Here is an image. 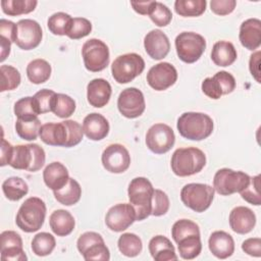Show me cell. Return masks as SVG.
Returning a JSON list of instances; mask_svg holds the SVG:
<instances>
[{
	"instance_id": "cell-40",
	"label": "cell",
	"mask_w": 261,
	"mask_h": 261,
	"mask_svg": "<svg viewBox=\"0 0 261 261\" xmlns=\"http://www.w3.org/2000/svg\"><path fill=\"white\" fill-rule=\"evenodd\" d=\"M75 111V101L65 94H57L54 97L52 111L60 118H67Z\"/></svg>"
},
{
	"instance_id": "cell-11",
	"label": "cell",
	"mask_w": 261,
	"mask_h": 261,
	"mask_svg": "<svg viewBox=\"0 0 261 261\" xmlns=\"http://www.w3.org/2000/svg\"><path fill=\"white\" fill-rule=\"evenodd\" d=\"M82 57L85 67L92 72L105 69L109 64L108 46L99 39H90L82 47Z\"/></svg>"
},
{
	"instance_id": "cell-46",
	"label": "cell",
	"mask_w": 261,
	"mask_h": 261,
	"mask_svg": "<svg viewBox=\"0 0 261 261\" xmlns=\"http://www.w3.org/2000/svg\"><path fill=\"white\" fill-rule=\"evenodd\" d=\"M241 197L248 203L259 206L261 204V197H260V175H255L250 177L249 185L240 192Z\"/></svg>"
},
{
	"instance_id": "cell-44",
	"label": "cell",
	"mask_w": 261,
	"mask_h": 261,
	"mask_svg": "<svg viewBox=\"0 0 261 261\" xmlns=\"http://www.w3.org/2000/svg\"><path fill=\"white\" fill-rule=\"evenodd\" d=\"M56 93L52 90L42 89L33 96V103L37 114H43L52 111V105Z\"/></svg>"
},
{
	"instance_id": "cell-48",
	"label": "cell",
	"mask_w": 261,
	"mask_h": 261,
	"mask_svg": "<svg viewBox=\"0 0 261 261\" xmlns=\"http://www.w3.org/2000/svg\"><path fill=\"white\" fill-rule=\"evenodd\" d=\"M13 111L18 119H34L38 117L34 107L33 97H23L17 100L14 104Z\"/></svg>"
},
{
	"instance_id": "cell-56",
	"label": "cell",
	"mask_w": 261,
	"mask_h": 261,
	"mask_svg": "<svg viewBox=\"0 0 261 261\" xmlns=\"http://www.w3.org/2000/svg\"><path fill=\"white\" fill-rule=\"evenodd\" d=\"M10 49H11V42L1 37V58H0L1 62H3L6 59V57L10 54Z\"/></svg>"
},
{
	"instance_id": "cell-9",
	"label": "cell",
	"mask_w": 261,
	"mask_h": 261,
	"mask_svg": "<svg viewBox=\"0 0 261 261\" xmlns=\"http://www.w3.org/2000/svg\"><path fill=\"white\" fill-rule=\"evenodd\" d=\"M174 44L178 58L189 64L198 61L206 49L204 37L194 32H182L178 34Z\"/></svg>"
},
{
	"instance_id": "cell-51",
	"label": "cell",
	"mask_w": 261,
	"mask_h": 261,
	"mask_svg": "<svg viewBox=\"0 0 261 261\" xmlns=\"http://www.w3.org/2000/svg\"><path fill=\"white\" fill-rule=\"evenodd\" d=\"M242 250L246 254L252 257H260L261 256V239L250 238L245 240L242 243Z\"/></svg>"
},
{
	"instance_id": "cell-30",
	"label": "cell",
	"mask_w": 261,
	"mask_h": 261,
	"mask_svg": "<svg viewBox=\"0 0 261 261\" xmlns=\"http://www.w3.org/2000/svg\"><path fill=\"white\" fill-rule=\"evenodd\" d=\"M237 50L230 42L218 41L212 47L211 59L217 66H229L237 60Z\"/></svg>"
},
{
	"instance_id": "cell-23",
	"label": "cell",
	"mask_w": 261,
	"mask_h": 261,
	"mask_svg": "<svg viewBox=\"0 0 261 261\" xmlns=\"http://www.w3.org/2000/svg\"><path fill=\"white\" fill-rule=\"evenodd\" d=\"M239 39L241 44L248 50L254 51L261 45V20L249 18L240 27Z\"/></svg>"
},
{
	"instance_id": "cell-19",
	"label": "cell",
	"mask_w": 261,
	"mask_h": 261,
	"mask_svg": "<svg viewBox=\"0 0 261 261\" xmlns=\"http://www.w3.org/2000/svg\"><path fill=\"white\" fill-rule=\"evenodd\" d=\"M147 83L155 91H164L173 86L177 80V71L169 62H159L147 73Z\"/></svg>"
},
{
	"instance_id": "cell-28",
	"label": "cell",
	"mask_w": 261,
	"mask_h": 261,
	"mask_svg": "<svg viewBox=\"0 0 261 261\" xmlns=\"http://www.w3.org/2000/svg\"><path fill=\"white\" fill-rule=\"evenodd\" d=\"M149 252L155 261L177 260L175 250L171 242L164 236H155L149 242Z\"/></svg>"
},
{
	"instance_id": "cell-15",
	"label": "cell",
	"mask_w": 261,
	"mask_h": 261,
	"mask_svg": "<svg viewBox=\"0 0 261 261\" xmlns=\"http://www.w3.org/2000/svg\"><path fill=\"white\" fill-rule=\"evenodd\" d=\"M117 108L126 118L132 119L141 116L146 108L143 93L134 87L122 90L117 99Z\"/></svg>"
},
{
	"instance_id": "cell-24",
	"label": "cell",
	"mask_w": 261,
	"mask_h": 261,
	"mask_svg": "<svg viewBox=\"0 0 261 261\" xmlns=\"http://www.w3.org/2000/svg\"><path fill=\"white\" fill-rule=\"evenodd\" d=\"M112 89L104 79H94L87 86V100L96 108L104 107L110 100Z\"/></svg>"
},
{
	"instance_id": "cell-8",
	"label": "cell",
	"mask_w": 261,
	"mask_h": 261,
	"mask_svg": "<svg viewBox=\"0 0 261 261\" xmlns=\"http://www.w3.org/2000/svg\"><path fill=\"white\" fill-rule=\"evenodd\" d=\"M214 192V189L207 184L192 182L181 189L180 200L188 208L201 213L207 210L212 204Z\"/></svg>"
},
{
	"instance_id": "cell-27",
	"label": "cell",
	"mask_w": 261,
	"mask_h": 261,
	"mask_svg": "<svg viewBox=\"0 0 261 261\" xmlns=\"http://www.w3.org/2000/svg\"><path fill=\"white\" fill-rule=\"evenodd\" d=\"M43 179L45 185L52 191L62 189L69 179L67 168L60 162H52L48 164L43 171Z\"/></svg>"
},
{
	"instance_id": "cell-35",
	"label": "cell",
	"mask_w": 261,
	"mask_h": 261,
	"mask_svg": "<svg viewBox=\"0 0 261 261\" xmlns=\"http://www.w3.org/2000/svg\"><path fill=\"white\" fill-rule=\"evenodd\" d=\"M117 246L122 255L130 258L138 256L143 249L142 240L132 232L122 233L117 241Z\"/></svg>"
},
{
	"instance_id": "cell-39",
	"label": "cell",
	"mask_w": 261,
	"mask_h": 261,
	"mask_svg": "<svg viewBox=\"0 0 261 261\" xmlns=\"http://www.w3.org/2000/svg\"><path fill=\"white\" fill-rule=\"evenodd\" d=\"M56 246L55 238L49 232H39L32 240V250L37 256L50 255Z\"/></svg>"
},
{
	"instance_id": "cell-13",
	"label": "cell",
	"mask_w": 261,
	"mask_h": 261,
	"mask_svg": "<svg viewBox=\"0 0 261 261\" xmlns=\"http://www.w3.org/2000/svg\"><path fill=\"white\" fill-rule=\"evenodd\" d=\"M175 143L172 128L165 123L153 124L146 134V145L155 154L168 152Z\"/></svg>"
},
{
	"instance_id": "cell-26",
	"label": "cell",
	"mask_w": 261,
	"mask_h": 261,
	"mask_svg": "<svg viewBox=\"0 0 261 261\" xmlns=\"http://www.w3.org/2000/svg\"><path fill=\"white\" fill-rule=\"evenodd\" d=\"M109 122L100 113H90L83 121V130L86 137L92 141H101L109 133Z\"/></svg>"
},
{
	"instance_id": "cell-12",
	"label": "cell",
	"mask_w": 261,
	"mask_h": 261,
	"mask_svg": "<svg viewBox=\"0 0 261 261\" xmlns=\"http://www.w3.org/2000/svg\"><path fill=\"white\" fill-rule=\"evenodd\" d=\"M76 247L81 255H83L84 259L87 261H108L110 259L109 249L106 247L102 236L98 232H84L77 239Z\"/></svg>"
},
{
	"instance_id": "cell-5",
	"label": "cell",
	"mask_w": 261,
	"mask_h": 261,
	"mask_svg": "<svg viewBox=\"0 0 261 261\" xmlns=\"http://www.w3.org/2000/svg\"><path fill=\"white\" fill-rule=\"evenodd\" d=\"M46 217V204L38 197H31L24 200L20 205L15 223L24 232H35L38 231Z\"/></svg>"
},
{
	"instance_id": "cell-45",
	"label": "cell",
	"mask_w": 261,
	"mask_h": 261,
	"mask_svg": "<svg viewBox=\"0 0 261 261\" xmlns=\"http://www.w3.org/2000/svg\"><path fill=\"white\" fill-rule=\"evenodd\" d=\"M148 15L151 20L158 27H166L172 19V13L170 9L163 3L157 1H154Z\"/></svg>"
},
{
	"instance_id": "cell-41",
	"label": "cell",
	"mask_w": 261,
	"mask_h": 261,
	"mask_svg": "<svg viewBox=\"0 0 261 261\" xmlns=\"http://www.w3.org/2000/svg\"><path fill=\"white\" fill-rule=\"evenodd\" d=\"M71 20L72 17L69 14L65 12H56L48 18L47 25L53 35L66 36L69 31Z\"/></svg>"
},
{
	"instance_id": "cell-16",
	"label": "cell",
	"mask_w": 261,
	"mask_h": 261,
	"mask_svg": "<svg viewBox=\"0 0 261 261\" xmlns=\"http://www.w3.org/2000/svg\"><path fill=\"white\" fill-rule=\"evenodd\" d=\"M103 167L111 173H122L130 165V155L121 144H111L102 153Z\"/></svg>"
},
{
	"instance_id": "cell-1",
	"label": "cell",
	"mask_w": 261,
	"mask_h": 261,
	"mask_svg": "<svg viewBox=\"0 0 261 261\" xmlns=\"http://www.w3.org/2000/svg\"><path fill=\"white\" fill-rule=\"evenodd\" d=\"M40 139L50 146L70 148L80 144L84 137L82 125L74 120L48 122L40 128Z\"/></svg>"
},
{
	"instance_id": "cell-6",
	"label": "cell",
	"mask_w": 261,
	"mask_h": 261,
	"mask_svg": "<svg viewBox=\"0 0 261 261\" xmlns=\"http://www.w3.org/2000/svg\"><path fill=\"white\" fill-rule=\"evenodd\" d=\"M45 160V151L39 145H17L13 148V153L9 165L14 169H22L35 172L44 166Z\"/></svg>"
},
{
	"instance_id": "cell-7",
	"label": "cell",
	"mask_w": 261,
	"mask_h": 261,
	"mask_svg": "<svg viewBox=\"0 0 261 261\" xmlns=\"http://www.w3.org/2000/svg\"><path fill=\"white\" fill-rule=\"evenodd\" d=\"M145 69L143 57L137 53H126L114 59L111 73L118 84H127L140 75Z\"/></svg>"
},
{
	"instance_id": "cell-14",
	"label": "cell",
	"mask_w": 261,
	"mask_h": 261,
	"mask_svg": "<svg viewBox=\"0 0 261 261\" xmlns=\"http://www.w3.org/2000/svg\"><path fill=\"white\" fill-rule=\"evenodd\" d=\"M43 38L42 28L38 21L30 18L20 19L16 23V34L14 43L22 50L37 48Z\"/></svg>"
},
{
	"instance_id": "cell-2",
	"label": "cell",
	"mask_w": 261,
	"mask_h": 261,
	"mask_svg": "<svg viewBox=\"0 0 261 261\" xmlns=\"http://www.w3.org/2000/svg\"><path fill=\"white\" fill-rule=\"evenodd\" d=\"M179 135L191 141H202L207 139L213 132L212 118L202 112H185L176 122Z\"/></svg>"
},
{
	"instance_id": "cell-37",
	"label": "cell",
	"mask_w": 261,
	"mask_h": 261,
	"mask_svg": "<svg viewBox=\"0 0 261 261\" xmlns=\"http://www.w3.org/2000/svg\"><path fill=\"white\" fill-rule=\"evenodd\" d=\"M179 256L185 260H192L199 256L202 251L200 236H190L181 239L177 243Z\"/></svg>"
},
{
	"instance_id": "cell-18",
	"label": "cell",
	"mask_w": 261,
	"mask_h": 261,
	"mask_svg": "<svg viewBox=\"0 0 261 261\" xmlns=\"http://www.w3.org/2000/svg\"><path fill=\"white\" fill-rule=\"evenodd\" d=\"M135 221H137L136 212L130 203H120L112 206L105 216L107 227L115 232L125 230Z\"/></svg>"
},
{
	"instance_id": "cell-33",
	"label": "cell",
	"mask_w": 261,
	"mask_h": 261,
	"mask_svg": "<svg viewBox=\"0 0 261 261\" xmlns=\"http://www.w3.org/2000/svg\"><path fill=\"white\" fill-rule=\"evenodd\" d=\"M2 191L6 199L18 201L28 194L29 186L21 177L11 176L3 181Z\"/></svg>"
},
{
	"instance_id": "cell-36",
	"label": "cell",
	"mask_w": 261,
	"mask_h": 261,
	"mask_svg": "<svg viewBox=\"0 0 261 261\" xmlns=\"http://www.w3.org/2000/svg\"><path fill=\"white\" fill-rule=\"evenodd\" d=\"M38 1L36 0H2L1 8L3 13L9 16L27 14L35 10Z\"/></svg>"
},
{
	"instance_id": "cell-10",
	"label": "cell",
	"mask_w": 261,
	"mask_h": 261,
	"mask_svg": "<svg viewBox=\"0 0 261 261\" xmlns=\"http://www.w3.org/2000/svg\"><path fill=\"white\" fill-rule=\"evenodd\" d=\"M250 177V175L243 171L221 168L214 174L213 189L221 196H230L242 192L249 185Z\"/></svg>"
},
{
	"instance_id": "cell-49",
	"label": "cell",
	"mask_w": 261,
	"mask_h": 261,
	"mask_svg": "<svg viewBox=\"0 0 261 261\" xmlns=\"http://www.w3.org/2000/svg\"><path fill=\"white\" fill-rule=\"evenodd\" d=\"M169 198L161 190L154 189L153 197H152V209L151 215L153 216H162L167 213L169 209Z\"/></svg>"
},
{
	"instance_id": "cell-50",
	"label": "cell",
	"mask_w": 261,
	"mask_h": 261,
	"mask_svg": "<svg viewBox=\"0 0 261 261\" xmlns=\"http://www.w3.org/2000/svg\"><path fill=\"white\" fill-rule=\"evenodd\" d=\"M237 5L236 0H211V11L217 15H227L231 13Z\"/></svg>"
},
{
	"instance_id": "cell-25",
	"label": "cell",
	"mask_w": 261,
	"mask_h": 261,
	"mask_svg": "<svg viewBox=\"0 0 261 261\" xmlns=\"http://www.w3.org/2000/svg\"><path fill=\"white\" fill-rule=\"evenodd\" d=\"M208 247L216 258L226 259L234 252V241L229 233L223 230H216L210 234Z\"/></svg>"
},
{
	"instance_id": "cell-4",
	"label": "cell",
	"mask_w": 261,
	"mask_h": 261,
	"mask_svg": "<svg viewBox=\"0 0 261 261\" xmlns=\"http://www.w3.org/2000/svg\"><path fill=\"white\" fill-rule=\"evenodd\" d=\"M206 164L204 152L195 147L176 149L170 160L173 173L177 176H190L200 172Z\"/></svg>"
},
{
	"instance_id": "cell-42",
	"label": "cell",
	"mask_w": 261,
	"mask_h": 261,
	"mask_svg": "<svg viewBox=\"0 0 261 261\" xmlns=\"http://www.w3.org/2000/svg\"><path fill=\"white\" fill-rule=\"evenodd\" d=\"M171 236L175 243L190 236H200L199 225L190 219H179L172 225Z\"/></svg>"
},
{
	"instance_id": "cell-54",
	"label": "cell",
	"mask_w": 261,
	"mask_h": 261,
	"mask_svg": "<svg viewBox=\"0 0 261 261\" xmlns=\"http://www.w3.org/2000/svg\"><path fill=\"white\" fill-rule=\"evenodd\" d=\"M13 148H14V146H12L10 143H8L5 139H2V141H1V163H0L1 166L10 164L12 153H13Z\"/></svg>"
},
{
	"instance_id": "cell-22",
	"label": "cell",
	"mask_w": 261,
	"mask_h": 261,
	"mask_svg": "<svg viewBox=\"0 0 261 261\" xmlns=\"http://www.w3.org/2000/svg\"><path fill=\"white\" fill-rule=\"evenodd\" d=\"M230 228L240 234H246L253 230L256 225V215L248 207H234L228 217Z\"/></svg>"
},
{
	"instance_id": "cell-53",
	"label": "cell",
	"mask_w": 261,
	"mask_h": 261,
	"mask_svg": "<svg viewBox=\"0 0 261 261\" xmlns=\"http://www.w3.org/2000/svg\"><path fill=\"white\" fill-rule=\"evenodd\" d=\"M260 51H256L250 56V61H249V69L252 74V76L256 80L257 83L260 82Z\"/></svg>"
},
{
	"instance_id": "cell-52",
	"label": "cell",
	"mask_w": 261,
	"mask_h": 261,
	"mask_svg": "<svg viewBox=\"0 0 261 261\" xmlns=\"http://www.w3.org/2000/svg\"><path fill=\"white\" fill-rule=\"evenodd\" d=\"M16 34V23L2 18L0 20V35L2 38L14 43Z\"/></svg>"
},
{
	"instance_id": "cell-32",
	"label": "cell",
	"mask_w": 261,
	"mask_h": 261,
	"mask_svg": "<svg viewBox=\"0 0 261 261\" xmlns=\"http://www.w3.org/2000/svg\"><path fill=\"white\" fill-rule=\"evenodd\" d=\"M51 65L45 59H34L27 66V75L31 83L40 85L47 82L51 75Z\"/></svg>"
},
{
	"instance_id": "cell-20",
	"label": "cell",
	"mask_w": 261,
	"mask_h": 261,
	"mask_svg": "<svg viewBox=\"0 0 261 261\" xmlns=\"http://www.w3.org/2000/svg\"><path fill=\"white\" fill-rule=\"evenodd\" d=\"M0 253L3 261H27L21 237L13 230H5L0 234Z\"/></svg>"
},
{
	"instance_id": "cell-47",
	"label": "cell",
	"mask_w": 261,
	"mask_h": 261,
	"mask_svg": "<svg viewBox=\"0 0 261 261\" xmlns=\"http://www.w3.org/2000/svg\"><path fill=\"white\" fill-rule=\"evenodd\" d=\"M92 32V23L85 17H73L67 37L72 40H79L88 36Z\"/></svg>"
},
{
	"instance_id": "cell-43",
	"label": "cell",
	"mask_w": 261,
	"mask_h": 261,
	"mask_svg": "<svg viewBox=\"0 0 261 261\" xmlns=\"http://www.w3.org/2000/svg\"><path fill=\"white\" fill-rule=\"evenodd\" d=\"M1 92L12 91L16 89L20 84V73L19 71L11 65H1Z\"/></svg>"
},
{
	"instance_id": "cell-21",
	"label": "cell",
	"mask_w": 261,
	"mask_h": 261,
	"mask_svg": "<svg viewBox=\"0 0 261 261\" xmlns=\"http://www.w3.org/2000/svg\"><path fill=\"white\" fill-rule=\"evenodd\" d=\"M146 53L155 60H161L167 56L170 50L168 37L160 30L150 31L144 38Z\"/></svg>"
},
{
	"instance_id": "cell-17",
	"label": "cell",
	"mask_w": 261,
	"mask_h": 261,
	"mask_svg": "<svg viewBox=\"0 0 261 261\" xmlns=\"http://www.w3.org/2000/svg\"><path fill=\"white\" fill-rule=\"evenodd\" d=\"M202 92L209 98L217 100L222 95H227L236 89V80L225 70L216 72L212 77H206L201 85Z\"/></svg>"
},
{
	"instance_id": "cell-31",
	"label": "cell",
	"mask_w": 261,
	"mask_h": 261,
	"mask_svg": "<svg viewBox=\"0 0 261 261\" xmlns=\"http://www.w3.org/2000/svg\"><path fill=\"white\" fill-rule=\"evenodd\" d=\"M54 197L60 204L71 206L76 204L82 196V188L80 184L72 177H69L67 184L58 191H53Z\"/></svg>"
},
{
	"instance_id": "cell-29",
	"label": "cell",
	"mask_w": 261,
	"mask_h": 261,
	"mask_svg": "<svg viewBox=\"0 0 261 261\" xmlns=\"http://www.w3.org/2000/svg\"><path fill=\"white\" fill-rule=\"evenodd\" d=\"M49 224L52 231L58 237H66L72 232L75 221L71 213L67 210L58 209L52 212L49 217Z\"/></svg>"
},
{
	"instance_id": "cell-55",
	"label": "cell",
	"mask_w": 261,
	"mask_h": 261,
	"mask_svg": "<svg viewBox=\"0 0 261 261\" xmlns=\"http://www.w3.org/2000/svg\"><path fill=\"white\" fill-rule=\"evenodd\" d=\"M154 1H148V2H130V5L133 7V9L138 12L139 14L142 15H147L149 14L152 6H153Z\"/></svg>"
},
{
	"instance_id": "cell-38",
	"label": "cell",
	"mask_w": 261,
	"mask_h": 261,
	"mask_svg": "<svg viewBox=\"0 0 261 261\" xmlns=\"http://www.w3.org/2000/svg\"><path fill=\"white\" fill-rule=\"evenodd\" d=\"M40 119H16L15 132L19 138L25 141H34L38 138L41 128Z\"/></svg>"
},
{
	"instance_id": "cell-34",
	"label": "cell",
	"mask_w": 261,
	"mask_h": 261,
	"mask_svg": "<svg viewBox=\"0 0 261 261\" xmlns=\"http://www.w3.org/2000/svg\"><path fill=\"white\" fill-rule=\"evenodd\" d=\"M206 5V0H176L174 2V10L180 16L195 17L205 12Z\"/></svg>"
},
{
	"instance_id": "cell-3",
	"label": "cell",
	"mask_w": 261,
	"mask_h": 261,
	"mask_svg": "<svg viewBox=\"0 0 261 261\" xmlns=\"http://www.w3.org/2000/svg\"><path fill=\"white\" fill-rule=\"evenodd\" d=\"M153 193L154 188L146 177L139 176L130 180L127 195L129 203L135 209L137 221L144 220L151 215Z\"/></svg>"
}]
</instances>
